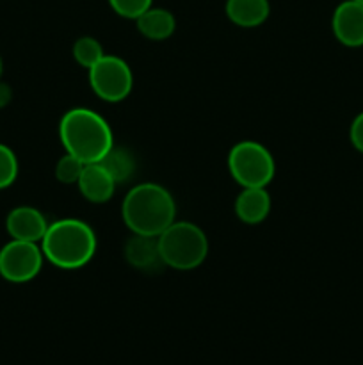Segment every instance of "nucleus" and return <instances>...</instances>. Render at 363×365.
<instances>
[{"label":"nucleus","instance_id":"nucleus-12","mask_svg":"<svg viewBox=\"0 0 363 365\" xmlns=\"http://www.w3.org/2000/svg\"><path fill=\"white\" fill-rule=\"evenodd\" d=\"M123 253L127 262L139 271H153L155 267L164 266L157 237L132 234V237L125 242Z\"/></svg>","mask_w":363,"mask_h":365},{"label":"nucleus","instance_id":"nucleus-16","mask_svg":"<svg viewBox=\"0 0 363 365\" xmlns=\"http://www.w3.org/2000/svg\"><path fill=\"white\" fill-rule=\"evenodd\" d=\"M105 56L103 46L98 39L91 38V36H82L75 41L73 45V57L82 68H91L98 63L102 57Z\"/></svg>","mask_w":363,"mask_h":365},{"label":"nucleus","instance_id":"nucleus-10","mask_svg":"<svg viewBox=\"0 0 363 365\" xmlns=\"http://www.w3.org/2000/svg\"><path fill=\"white\" fill-rule=\"evenodd\" d=\"M116 180L110 177L109 171L100 163L85 164L80 178L77 182V187L80 195L91 203H105L109 202L116 191Z\"/></svg>","mask_w":363,"mask_h":365},{"label":"nucleus","instance_id":"nucleus-15","mask_svg":"<svg viewBox=\"0 0 363 365\" xmlns=\"http://www.w3.org/2000/svg\"><path fill=\"white\" fill-rule=\"evenodd\" d=\"M100 164L109 171L116 184L128 182L135 173V157L128 150L117 148V146H112L110 152L100 160Z\"/></svg>","mask_w":363,"mask_h":365},{"label":"nucleus","instance_id":"nucleus-22","mask_svg":"<svg viewBox=\"0 0 363 365\" xmlns=\"http://www.w3.org/2000/svg\"><path fill=\"white\" fill-rule=\"evenodd\" d=\"M2 71H4V63H2V57H0V78H2Z\"/></svg>","mask_w":363,"mask_h":365},{"label":"nucleus","instance_id":"nucleus-20","mask_svg":"<svg viewBox=\"0 0 363 365\" xmlns=\"http://www.w3.org/2000/svg\"><path fill=\"white\" fill-rule=\"evenodd\" d=\"M349 139H351V145L354 146L356 152L363 153V110L356 114V118L352 120L351 128H349Z\"/></svg>","mask_w":363,"mask_h":365},{"label":"nucleus","instance_id":"nucleus-3","mask_svg":"<svg viewBox=\"0 0 363 365\" xmlns=\"http://www.w3.org/2000/svg\"><path fill=\"white\" fill-rule=\"evenodd\" d=\"M39 245L45 259L63 271L85 267L98 248L95 230L85 221L75 217H64L50 223Z\"/></svg>","mask_w":363,"mask_h":365},{"label":"nucleus","instance_id":"nucleus-11","mask_svg":"<svg viewBox=\"0 0 363 365\" xmlns=\"http://www.w3.org/2000/svg\"><path fill=\"white\" fill-rule=\"evenodd\" d=\"M270 212V195L267 187H242L235 200V216L246 225H260Z\"/></svg>","mask_w":363,"mask_h":365},{"label":"nucleus","instance_id":"nucleus-6","mask_svg":"<svg viewBox=\"0 0 363 365\" xmlns=\"http://www.w3.org/2000/svg\"><path fill=\"white\" fill-rule=\"evenodd\" d=\"M89 86L100 100L109 103L123 102L134 88V75L125 59L103 56L89 68Z\"/></svg>","mask_w":363,"mask_h":365},{"label":"nucleus","instance_id":"nucleus-14","mask_svg":"<svg viewBox=\"0 0 363 365\" xmlns=\"http://www.w3.org/2000/svg\"><path fill=\"white\" fill-rule=\"evenodd\" d=\"M135 25H137V31L149 41H164L173 36L177 20L171 11L152 6L135 20Z\"/></svg>","mask_w":363,"mask_h":365},{"label":"nucleus","instance_id":"nucleus-19","mask_svg":"<svg viewBox=\"0 0 363 365\" xmlns=\"http://www.w3.org/2000/svg\"><path fill=\"white\" fill-rule=\"evenodd\" d=\"M112 11L128 20H137L144 11L153 6V0H107Z\"/></svg>","mask_w":363,"mask_h":365},{"label":"nucleus","instance_id":"nucleus-7","mask_svg":"<svg viewBox=\"0 0 363 365\" xmlns=\"http://www.w3.org/2000/svg\"><path fill=\"white\" fill-rule=\"evenodd\" d=\"M45 255L39 242L11 239L0 250V277L9 284H27L43 269Z\"/></svg>","mask_w":363,"mask_h":365},{"label":"nucleus","instance_id":"nucleus-2","mask_svg":"<svg viewBox=\"0 0 363 365\" xmlns=\"http://www.w3.org/2000/svg\"><path fill=\"white\" fill-rule=\"evenodd\" d=\"M59 139L66 153L84 164L100 163L114 146V135L105 118L88 107H73L59 123Z\"/></svg>","mask_w":363,"mask_h":365},{"label":"nucleus","instance_id":"nucleus-13","mask_svg":"<svg viewBox=\"0 0 363 365\" xmlns=\"http://www.w3.org/2000/svg\"><path fill=\"white\" fill-rule=\"evenodd\" d=\"M224 11L231 24L242 29L260 27L270 14L269 0H226Z\"/></svg>","mask_w":363,"mask_h":365},{"label":"nucleus","instance_id":"nucleus-23","mask_svg":"<svg viewBox=\"0 0 363 365\" xmlns=\"http://www.w3.org/2000/svg\"><path fill=\"white\" fill-rule=\"evenodd\" d=\"M354 2H358V4H362V6H363V0H354Z\"/></svg>","mask_w":363,"mask_h":365},{"label":"nucleus","instance_id":"nucleus-5","mask_svg":"<svg viewBox=\"0 0 363 365\" xmlns=\"http://www.w3.org/2000/svg\"><path fill=\"white\" fill-rule=\"evenodd\" d=\"M228 170L241 187H267L276 173V163L262 143L248 139L230 150Z\"/></svg>","mask_w":363,"mask_h":365},{"label":"nucleus","instance_id":"nucleus-1","mask_svg":"<svg viewBox=\"0 0 363 365\" xmlns=\"http://www.w3.org/2000/svg\"><path fill=\"white\" fill-rule=\"evenodd\" d=\"M121 217L132 234L159 237L177 221V203L164 185L144 182L127 192L121 203Z\"/></svg>","mask_w":363,"mask_h":365},{"label":"nucleus","instance_id":"nucleus-21","mask_svg":"<svg viewBox=\"0 0 363 365\" xmlns=\"http://www.w3.org/2000/svg\"><path fill=\"white\" fill-rule=\"evenodd\" d=\"M11 100H13V89H11V86L7 82H4L0 78V109L9 106Z\"/></svg>","mask_w":363,"mask_h":365},{"label":"nucleus","instance_id":"nucleus-4","mask_svg":"<svg viewBox=\"0 0 363 365\" xmlns=\"http://www.w3.org/2000/svg\"><path fill=\"white\" fill-rule=\"evenodd\" d=\"M164 266L174 271H192L209 255L206 234L191 221H174L157 237Z\"/></svg>","mask_w":363,"mask_h":365},{"label":"nucleus","instance_id":"nucleus-17","mask_svg":"<svg viewBox=\"0 0 363 365\" xmlns=\"http://www.w3.org/2000/svg\"><path fill=\"white\" fill-rule=\"evenodd\" d=\"M85 164L71 153H64L56 166V178L64 185H77Z\"/></svg>","mask_w":363,"mask_h":365},{"label":"nucleus","instance_id":"nucleus-8","mask_svg":"<svg viewBox=\"0 0 363 365\" xmlns=\"http://www.w3.org/2000/svg\"><path fill=\"white\" fill-rule=\"evenodd\" d=\"M331 31L340 45L349 48L363 46V6L354 0H344L331 16Z\"/></svg>","mask_w":363,"mask_h":365},{"label":"nucleus","instance_id":"nucleus-9","mask_svg":"<svg viewBox=\"0 0 363 365\" xmlns=\"http://www.w3.org/2000/svg\"><path fill=\"white\" fill-rule=\"evenodd\" d=\"M48 225L50 223L43 216L41 210L28 205L14 207L6 217L7 234L11 235V239H16V241L41 242Z\"/></svg>","mask_w":363,"mask_h":365},{"label":"nucleus","instance_id":"nucleus-18","mask_svg":"<svg viewBox=\"0 0 363 365\" xmlns=\"http://www.w3.org/2000/svg\"><path fill=\"white\" fill-rule=\"evenodd\" d=\"M20 164L18 157L7 145L0 143V191L11 187L16 182Z\"/></svg>","mask_w":363,"mask_h":365}]
</instances>
